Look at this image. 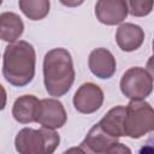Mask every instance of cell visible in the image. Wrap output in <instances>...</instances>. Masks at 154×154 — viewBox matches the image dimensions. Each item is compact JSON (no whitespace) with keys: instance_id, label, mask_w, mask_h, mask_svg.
<instances>
[{"instance_id":"cell-15","label":"cell","mask_w":154,"mask_h":154,"mask_svg":"<svg viewBox=\"0 0 154 154\" xmlns=\"http://www.w3.org/2000/svg\"><path fill=\"white\" fill-rule=\"evenodd\" d=\"M19 8L29 19L40 20L49 12V0H19Z\"/></svg>"},{"instance_id":"cell-10","label":"cell","mask_w":154,"mask_h":154,"mask_svg":"<svg viewBox=\"0 0 154 154\" xmlns=\"http://www.w3.org/2000/svg\"><path fill=\"white\" fill-rule=\"evenodd\" d=\"M90 71L99 78H109L116 72V59L106 48L94 49L88 59Z\"/></svg>"},{"instance_id":"cell-13","label":"cell","mask_w":154,"mask_h":154,"mask_svg":"<svg viewBox=\"0 0 154 154\" xmlns=\"http://www.w3.org/2000/svg\"><path fill=\"white\" fill-rule=\"evenodd\" d=\"M126 107L124 106H116L109 109L106 116L97 123L103 131L109 134L114 137L125 136L124 132V122H125Z\"/></svg>"},{"instance_id":"cell-16","label":"cell","mask_w":154,"mask_h":154,"mask_svg":"<svg viewBox=\"0 0 154 154\" xmlns=\"http://www.w3.org/2000/svg\"><path fill=\"white\" fill-rule=\"evenodd\" d=\"M128 11L135 17H144L149 14L154 6V0H125Z\"/></svg>"},{"instance_id":"cell-18","label":"cell","mask_w":154,"mask_h":154,"mask_svg":"<svg viewBox=\"0 0 154 154\" xmlns=\"http://www.w3.org/2000/svg\"><path fill=\"white\" fill-rule=\"evenodd\" d=\"M84 0H60V2L65 6H69V7H76V6H79L83 4Z\"/></svg>"},{"instance_id":"cell-14","label":"cell","mask_w":154,"mask_h":154,"mask_svg":"<svg viewBox=\"0 0 154 154\" xmlns=\"http://www.w3.org/2000/svg\"><path fill=\"white\" fill-rule=\"evenodd\" d=\"M24 24L13 12H4L0 16V36L6 42H14L23 32Z\"/></svg>"},{"instance_id":"cell-7","label":"cell","mask_w":154,"mask_h":154,"mask_svg":"<svg viewBox=\"0 0 154 154\" xmlns=\"http://www.w3.org/2000/svg\"><path fill=\"white\" fill-rule=\"evenodd\" d=\"M103 102V93L101 88L94 83L82 84L73 96L75 108L81 113H94Z\"/></svg>"},{"instance_id":"cell-8","label":"cell","mask_w":154,"mask_h":154,"mask_svg":"<svg viewBox=\"0 0 154 154\" xmlns=\"http://www.w3.org/2000/svg\"><path fill=\"white\" fill-rule=\"evenodd\" d=\"M125 0H97L95 6L96 18L106 25L122 23L128 14Z\"/></svg>"},{"instance_id":"cell-12","label":"cell","mask_w":154,"mask_h":154,"mask_svg":"<svg viewBox=\"0 0 154 154\" xmlns=\"http://www.w3.org/2000/svg\"><path fill=\"white\" fill-rule=\"evenodd\" d=\"M116 40L122 51L132 52L140 48V46L143 43L144 32L141 26L132 23H125L118 28Z\"/></svg>"},{"instance_id":"cell-4","label":"cell","mask_w":154,"mask_h":154,"mask_svg":"<svg viewBox=\"0 0 154 154\" xmlns=\"http://www.w3.org/2000/svg\"><path fill=\"white\" fill-rule=\"evenodd\" d=\"M150 131H154V108L146 101L131 100L126 106L125 136L140 138Z\"/></svg>"},{"instance_id":"cell-3","label":"cell","mask_w":154,"mask_h":154,"mask_svg":"<svg viewBox=\"0 0 154 154\" xmlns=\"http://www.w3.org/2000/svg\"><path fill=\"white\" fill-rule=\"evenodd\" d=\"M60 142L59 135L51 128L42 126L38 130L22 129L14 140L17 152L22 154H51Z\"/></svg>"},{"instance_id":"cell-9","label":"cell","mask_w":154,"mask_h":154,"mask_svg":"<svg viewBox=\"0 0 154 154\" xmlns=\"http://www.w3.org/2000/svg\"><path fill=\"white\" fill-rule=\"evenodd\" d=\"M66 122V112L63 103L55 99H43L41 100L40 112L37 117V123L42 126L57 129L61 128Z\"/></svg>"},{"instance_id":"cell-1","label":"cell","mask_w":154,"mask_h":154,"mask_svg":"<svg viewBox=\"0 0 154 154\" xmlns=\"http://www.w3.org/2000/svg\"><path fill=\"white\" fill-rule=\"evenodd\" d=\"M35 61V49L26 41H18L8 45L4 52L2 61L5 79L16 87L26 85L34 78Z\"/></svg>"},{"instance_id":"cell-6","label":"cell","mask_w":154,"mask_h":154,"mask_svg":"<svg viewBox=\"0 0 154 154\" xmlns=\"http://www.w3.org/2000/svg\"><path fill=\"white\" fill-rule=\"evenodd\" d=\"M120 90L131 100H143L153 90V78L147 70L131 67L120 79Z\"/></svg>"},{"instance_id":"cell-17","label":"cell","mask_w":154,"mask_h":154,"mask_svg":"<svg viewBox=\"0 0 154 154\" xmlns=\"http://www.w3.org/2000/svg\"><path fill=\"white\" fill-rule=\"evenodd\" d=\"M154 153V135L153 136H150L147 141H146V143H144V146L140 149V153Z\"/></svg>"},{"instance_id":"cell-11","label":"cell","mask_w":154,"mask_h":154,"mask_svg":"<svg viewBox=\"0 0 154 154\" xmlns=\"http://www.w3.org/2000/svg\"><path fill=\"white\" fill-rule=\"evenodd\" d=\"M41 100H38L34 95H23L18 97L12 108L13 118L23 124L37 122L38 112H40Z\"/></svg>"},{"instance_id":"cell-20","label":"cell","mask_w":154,"mask_h":154,"mask_svg":"<svg viewBox=\"0 0 154 154\" xmlns=\"http://www.w3.org/2000/svg\"><path fill=\"white\" fill-rule=\"evenodd\" d=\"M153 52H154V40H153Z\"/></svg>"},{"instance_id":"cell-19","label":"cell","mask_w":154,"mask_h":154,"mask_svg":"<svg viewBox=\"0 0 154 154\" xmlns=\"http://www.w3.org/2000/svg\"><path fill=\"white\" fill-rule=\"evenodd\" d=\"M154 53V52H153ZM147 70H148V72H149V75L152 76V78H153V81H154V54L148 59V61H147Z\"/></svg>"},{"instance_id":"cell-2","label":"cell","mask_w":154,"mask_h":154,"mask_svg":"<svg viewBox=\"0 0 154 154\" xmlns=\"http://www.w3.org/2000/svg\"><path fill=\"white\" fill-rule=\"evenodd\" d=\"M43 78L46 90L52 96H63L70 90L75 70L71 54L66 49L54 48L45 55Z\"/></svg>"},{"instance_id":"cell-5","label":"cell","mask_w":154,"mask_h":154,"mask_svg":"<svg viewBox=\"0 0 154 154\" xmlns=\"http://www.w3.org/2000/svg\"><path fill=\"white\" fill-rule=\"evenodd\" d=\"M77 150L79 153H130V149L118 142V137L111 136L101 129L99 124H95L81 143L79 148L70 149L69 152Z\"/></svg>"}]
</instances>
